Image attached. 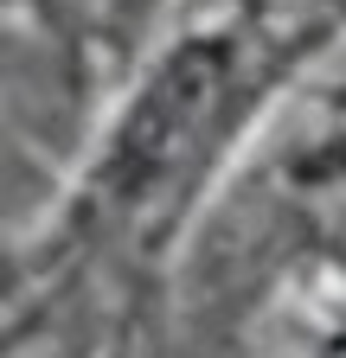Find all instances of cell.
I'll return each mask as SVG.
<instances>
[{"instance_id": "obj_1", "label": "cell", "mask_w": 346, "mask_h": 358, "mask_svg": "<svg viewBox=\"0 0 346 358\" xmlns=\"http://www.w3.org/2000/svg\"><path fill=\"white\" fill-rule=\"evenodd\" d=\"M327 32V20H301L289 32H263V13H225L199 32H186L173 52L148 71L135 103L122 109L109 141L77 186L71 211L90 217H160L186 211L193 186L219 166L244 115L276 90V77L295 64L289 52H308Z\"/></svg>"}]
</instances>
